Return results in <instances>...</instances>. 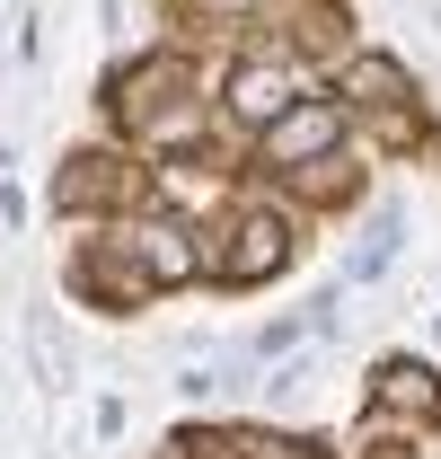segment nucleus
<instances>
[{"label": "nucleus", "mask_w": 441, "mask_h": 459, "mask_svg": "<svg viewBox=\"0 0 441 459\" xmlns=\"http://www.w3.org/2000/svg\"><path fill=\"white\" fill-rule=\"evenodd\" d=\"M291 89H300V71L256 54V62H238V71H229V115H247V124H274L282 107H300Z\"/></svg>", "instance_id": "3"}, {"label": "nucleus", "mask_w": 441, "mask_h": 459, "mask_svg": "<svg viewBox=\"0 0 441 459\" xmlns=\"http://www.w3.org/2000/svg\"><path fill=\"white\" fill-rule=\"evenodd\" d=\"M335 133H344V107H335V98H300V107H282L274 124H265V169H309Z\"/></svg>", "instance_id": "1"}, {"label": "nucleus", "mask_w": 441, "mask_h": 459, "mask_svg": "<svg viewBox=\"0 0 441 459\" xmlns=\"http://www.w3.org/2000/svg\"><path fill=\"white\" fill-rule=\"evenodd\" d=\"M115 247H133L151 283H186V274L203 265V247H186V230H177V221H124V238H115Z\"/></svg>", "instance_id": "4"}, {"label": "nucleus", "mask_w": 441, "mask_h": 459, "mask_svg": "<svg viewBox=\"0 0 441 459\" xmlns=\"http://www.w3.org/2000/svg\"><path fill=\"white\" fill-rule=\"evenodd\" d=\"M54 204H62V212H89V204H124V177H115V160L80 151V160H71V177H54Z\"/></svg>", "instance_id": "5"}, {"label": "nucleus", "mask_w": 441, "mask_h": 459, "mask_svg": "<svg viewBox=\"0 0 441 459\" xmlns=\"http://www.w3.org/2000/svg\"><path fill=\"white\" fill-rule=\"evenodd\" d=\"M274 265H291V221H274V212H247V221L229 230V247L212 256L220 283H265Z\"/></svg>", "instance_id": "2"}, {"label": "nucleus", "mask_w": 441, "mask_h": 459, "mask_svg": "<svg viewBox=\"0 0 441 459\" xmlns=\"http://www.w3.org/2000/svg\"><path fill=\"white\" fill-rule=\"evenodd\" d=\"M397 230H406V212H397V204H380V221L362 230V256H353V274H380L388 256H397Z\"/></svg>", "instance_id": "8"}, {"label": "nucleus", "mask_w": 441, "mask_h": 459, "mask_svg": "<svg viewBox=\"0 0 441 459\" xmlns=\"http://www.w3.org/2000/svg\"><path fill=\"white\" fill-rule=\"evenodd\" d=\"M344 98H362V107H397V98H406V71H397L388 54H353V62H344Z\"/></svg>", "instance_id": "7"}, {"label": "nucleus", "mask_w": 441, "mask_h": 459, "mask_svg": "<svg viewBox=\"0 0 441 459\" xmlns=\"http://www.w3.org/2000/svg\"><path fill=\"white\" fill-rule=\"evenodd\" d=\"M371 398H380V406H415V415H433L441 389H433V371H424V362H406V353H397V362H380V371H371Z\"/></svg>", "instance_id": "6"}]
</instances>
